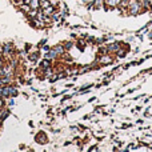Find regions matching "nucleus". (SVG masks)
<instances>
[{
    "instance_id": "f257e3e1",
    "label": "nucleus",
    "mask_w": 152,
    "mask_h": 152,
    "mask_svg": "<svg viewBox=\"0 0 152 152\" xmlns=\"http://www.w3.org/2000/svg\"><path fill=\"white\" fill-rule=\"evenodd\" d=\"M144 12H145V10H144V7H143L140 0H129L128 7H127V15L137 16V15L144 13Z\"/></svg>"
},
{
    "instance_id": "f03ea898",
    "label": "nucleus",
    "mask_w": 152,
    "mask_h": 152,
    "mask_svg": "<svg viewBox=\"0 0 152 152\" xmlns=\"http://www.w3.org/2000/svg\"><path fill=\"white\" fill-rule=\"evenodd\" d=\"M0 50H1V55L4 56V59H5V60L16 55L15 45H13V43H11V42L4 43V44L1 45V48H0Z\"/></svg>"
},
{
    "instance_id": "7ed1b4c3",
    "label": "nucleus",
    "mask_w": 152,
    "mask_h": 152,
    "mask_svg": "<svg viewBox=\"0 0 152 152\" xmlns=\"http://www.w3.org/2000/svg\"><path fill=\"white\" fill-rule=\"evenodd\" d=\"M115 61V55H111V53H104V55H99V66H110Z\"/></svg>"
},
{
    "instance_id": "20e7f679",
    "label": "nucleus",
    "mask_w": 152,
    "mask_h": 152,
    "mask_svg": "<svg viewBox=\"0 0 152 152\" xmlns=\"http://www.w3.org/2000/svg\"><path fill=\"white\" fill-rule=\"evenodd\" d=\"M107 47V51H108V53H111V55H116V53L120 51V48H121V44L120 43H111V44H107L105 45Z\"/></svg>"
},
{
    "instance_id": "39448f33",
    "label": "nucleus",
    "mask_w": 152,
    "mask_h": 152,
    "mask_svg": "<svg viewBox=\"0 0 152 152\" xmlns=\"http://www.w3.org/2000/svg\"><path fill=\"white\" fill-rule=\"evenodd\" d=\"M121 0H104V10L108 11V8H115L119 7Z\"/></svg>"
},
{
    "instance_id": "423d86ee",
    "label": "nucleus",
    "mask_w": 152,
    "mask_h": 152,
    "mask_svg": "<svg viewBox=\"0 0 152 152\" xmlns=\"http://www.w3.org/2000/svg\"><path fill=\"white\" fill-rule=\"evenodd\" d=\"M44 58H45V59H48V60H51V61H55L56 59H59V55L56 53V51L53 50L52 47H51V50L48 51V52H45V53H44Z\"/></svg>"
},
{
    "instance_id": "0eeeda50",
    "label": "nucleus",
    "mask_w": 152,
    "mask_h": 152,
    "mask_svg": "<svg viewBox=\"0 0 152 152\" xmlns=\"http://www.w3.org/2000/svg\"><path fill=\"white\" fill-rule=\"evenodd\" d=\"M40 51L39 50H35V52H32V53H29L28 55V60L31 61V63H34V64H36L37 61L40 60Z\"/></svg>"
},
{
    "instance_id": "6e6552de",
    "label": "nucleus",
    "mask_w": 152,
    "mask_h": 152,
    "mask_svg": "<svg viewBox=\"0 0 152 152\" xmlns=\"http://www.w3.org/2000/svg\"><path fill=\"white\" fill-rule=\"evenodd\" d=\"M48 67H52V61L44 58V60H40L39 61V69H37V71H42L43 72L45 68H48Z\"/></svg>"
},
{
    "instance_id": "1a4fd4ad",
    "label": "nucleus",
    "mask_w": 152,
    "mask_h": 152,
    "mask_svg": "<svg viewBox=\"0 0 152 152\" xmlns=\"http://www.w3.org/2000/svg\"><path fill=\"white\" fill-rule=\"evenodd\" d=\"M52 48L56 51V53H58V55H59V58H61V56H63L64 53L67 52V51H66V48H64V44H63V43H60V44H56V45H53Z\"/></svg>"
},
{
    "instance_id": "9d476101",
    "label": "nucleus",
    "mask_w": 152,
    "mask_h": 152,
    "mask_svg": "<svg viewBox=\"0 0 152 152\" xmlns=\"http://www.w3.org/2000/svg\"><path fill=\"white\" fill-rule=\"evenodd\" d=\"M104 7V0H95L94 1V10H100Z\"/></svg>"
},
{
    "instance_id": "9b49d317",
    "label": "nucleus",
    "mask_w": 152,
    "mask_h": 152,
    "mask_svg": "<svg viewBox=\"0 0 152 152\" xmlns=\"http://www.w3.org/2000/svg\"><path fill=\"white\" fill-rule=\"evenodd\" d=\"M29 7L34 8V10H40V0H31Z\"/></svg>"
},
{
    "instance_id": "f8f14e48",
    "label": "nucleus",
    "mask_w": 152,
    "mask_h": 152,
    "mask_svg": "<svg viewBox=\"0 0 152 152\" xmlns=\"http://www.w3.org/2000/svg\"><path fill=\"white\" fill-rule=\"evenodd\" d=\"M50 5H51L50 0H40V8H42V10H44V8L50 7Z\"/></svg>"
},
{
    "instance_id": "ddd939ff",
    "label": "nucleus",
    "mask_w": 152,
    "mask_h": 152,
    "mask_svg": "<svg viewBox=\"0 0 152 152\" xmlns=\"http://www.w3.org/2000/svg\"><path fill=\"white\" fill-rule=\"evenodd\" d=\"M63 44H64V48H66V51H67V52H68V51L71 50L72 47H74V43H72V42H64Z\"/></svg>"
},
{
    "instance_id": "4468645a",
    "label": "nucleus",
    "mask_w": 152,
    "mask_h": 152,
    "mask_svg": "<svg viewBox=\"0 0 152 152\" xmlns=\"http://www.w3.org/2000/svg\"><path fill=\"white\" fill-rule=\"evenodd\" d=\"M40 50H42V51H43V52H44V53H45V52H48V51H50V50H51V47H50V45H45V44H44V45H43V47H42V48H40Z\"/></svg>"
},
{
    "instance_id": "2eb2a0df",
    "label": "nucleus",
    "mask_w": 152,
    "mask_h": 152,
    "mask_svg": "<svg viewBox=\"0 0 152 152\" xmlns=\"http://www.w3.org/2000/svg\"><path fill=\"white\" fill-rule=\"evenodd\" d=\"M51 5H55V7H58L59 10H60V7H59V0H50Z\"/></svg>"
},
{
    "instance_id": "dca6fc26",
    "label": "nucleus",
    "mask_w": 152,
    "mask_h": 152,
    "mask_svg": "<svg viewBox=\"0 0 152 152\" xmlns=\"http://www.w3.org/2000/svg\"><path fill=\"white\" fill-rule=\"evenodd\" d=\"M7 105H8V107H12V105H15V100H13V97H10V100H8Z\"/></svg>"
},
{
    "instance_id": "f3484780",
    "label": "nucleus",
    "mask_w": 152,
    "mask_h": 152,
    "mask_svg": "<svg viewBox=\"0 0 152 152\" xmlns=\"http://www.w3.org/2000/svg\"><path fill=\"white\" fill-rule=\"evenodd\" d=\"M45 43H47V39H43V40H42V42H40V43H39V48H42V47H43V45H44V44H45Z\"/></svg>"
},
{
    "instance_id": "a211bd4d",
    "label": "nucleus",
    "mask_w": 152,
    "mask_h": 152,
    "mask_svg": "<svg viewBox=\"0 0 152 152\" xmlns=\"http://www.w3.org/2000/svg\"><path fill=\"white\" fill-rule=\"evenodd\" d=\"M4 84H3V79H1V76H0V87H3Z\"/></svg>"
},
{
    "instance_id": "6ab92c4d",
    "label": "nucleus",
    "mask_w": 152,
    "mask_h": 152,
    "mask_svg": "<svg viewBox=\"0 0 152 152\" xmlns=\"http://www.w3.org/2000/svg\"><path fill=\"white\" fill-rule=\"evenodd\" d=\"M148 37H150V40H152V31L148 34Z\"/></svg>"
},
{
    "instance_id": "aec40b11",
    "label": "nucleus",
    "mask_w": 152,
    "mask_h": 152,
    "mask_svg": "<svg viewBox=\"0 0 152 152\" xmlns=\"http://www.w3.org/2000/svg\"><path fill=\"white\" fill-rule=\"evenodd\" d=\"M0 52H1V50H0Z\"/></svg>"
}]
</instances>
